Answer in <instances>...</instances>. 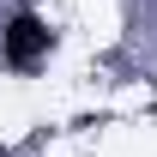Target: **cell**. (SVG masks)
I'll list each match as a JSON object with an SVG mask.
<instances>
[{
  "instance_id": "1",
  "label": "cell",
  "mask_w": 157,
  "mask_h": 157,
  "mask_svg": "<svg viewBox=\"0 0 157 157\" xmlns=\"http://www.w3.org/2000/svg\"><path fill=\"white\" fill-rule=\"evenodd\" d=\"M0 55L12 60V67H36V60L48 55V24H42L36 12H18V18L0 30Z\"/></svg>"
}]
</instances>
